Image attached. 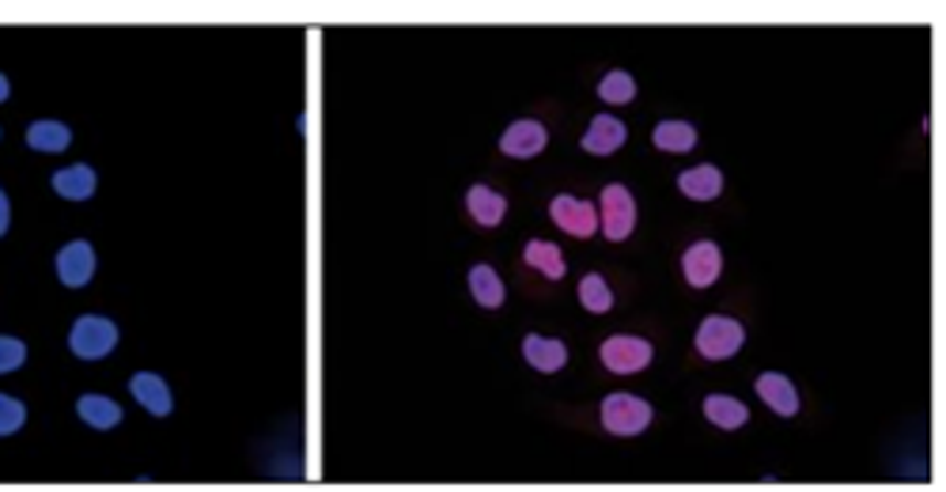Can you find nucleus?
I'll use <instances>...</instances> for the list:
<instances>
[{"label": "nucleus", "instance_id": "412c9836", "mask_svg": "<svg viewBox=\"0 0 946 492\" xmlns=\"http://www.w3.org/2000/svg\"><path fill=\"white\" fill-rule=\"evenodd\" d=\"M470 292H474V300L485 307V311H497V307L503 303V285H500L497 269H492V266H474L470 269Z\"/></svg>", "mask_w": 946, "mask_h": 492}, {"label": "nucleus", "instance_id": "cd10ccee", "mask_svg": "<svg viewBox=\"0 0 946 492\" xmlns=\"http://www.w3.org/2000/svg\"><path fill=\"white\" fill-rule=\"evenodd\" d=\"M8 95H12V84H8V76H4V73H0V103H4V99H8Z\"/></svg>", "mask_w": 946, "mask_h": 492}, {"label": "nucleus", "instance_id": "6ab92c4d", "mask_svg": "<svg viewBox=\"0 0 946 492\" xmlns=\"http://www.w3.org/2000/svg\"><path fill=\"white\" fill-rule=\"evenodd\" d=\"M704 417H709L715 428L735 432V428H742L750 420V409L742 406L738 398H727V394H709V398H704Z\"/></svg>", "mask_w": 946, "mask_h": 492}, {"label": "nucleus", "instance_id": "4be33fe9", "mask_svg": "<svg viewBox=\"0 0 946 492\" xmlns=\"http://www.w3.org/2000/svg\"><path fill=\"white\" fill-rule=\"evenodd\" d=\"M527 266L545 274L550 280H561L564 277V258H561V246L545 243V239H530L527 243Z\"/></svg>", "mask_w": 946, "mask_h": 492}, {"label": "nucleus", "instance_id": "aec40b11", "mask_svg": "<svg viewBox=\"0 0 946 492\" xmlns=\"http://www.w3.org/2000/svg\"><path fill=\"white\" fill-rule=\"evenodd\" d=\"M651 140H656L659 152H693V148H697V129L689 126V121H682V118H670V121H659Z\"/></svg>", "mask_w": 946, "mask_h": 492}, {"label": "nucleus", "instance_id": "393cba45", "mask_svg": "<svg viewBox=\"0 0 946 492\" xmlns=\"http://www.w3.org/2000/svg\"><path fill=\"white\" fill-rule=\"evenodd\" d=\"M23 420H26V409H23V402H15L12 394H0V436H12V432H20V428H23Z\"/></svg>", "mask_w": 946, "mask_h": 492}, {"label": "nucleus", "instance_id": "0eeeda50", "mask_svg": "<svg viewBox=\"0 0 946 492\" xmlns=\"http://www.w3.org/2000/svg\"><path fill=\"white\" fill-rule=\"evenodd\" d=\"M545 140H550V133H545L542 121H534V118H519L515 126L503 129V137H500V152H503V156H511V160H534V156L545 148Z\"/></svg>", "mask_w": 946, "mask_h": 492}, {"label": "nucleus", "instance_id": "7ed1b4c3", "mask_svg": "<svg viewBox=\"0 0 946 492\" xmlns=\"http://www.w3.org/2000/svg\"><path fill=\"white\" fill-rule=\"evenodd\" d=\"M742 341H746V330H742V322L727 319V314H709V319L701 322V330H697V349L709 360L735 356L742 349Z\"/></svg>", "mask_w": 946, "mask_h": 492}, {"label": "nucleus", "instance_id": "f257e3e1", "mask_svg": "<svg viewBox=\"0 0 946 492\" xmlns=\"http://www.w3.org/2000/svg\"><path fill=\"white\" fill-rule=\"evenodd\" d=\"M114 345H118V327L103 314H84L68 330V349L79 360H103L114 353Z\"/></svg>", "mask_w": 946, "mask_h": 492}, {"label": "nucleus", "instance_id": "39448f33", "mask_svg": "<svg viewBox=\"0 0 946 492\" xmlns=\"http://www.w3.org/2000/svg\"><path fill=\"white\" fill-rule=\"evenodd\" d=\"M603 364L614 375H636L651 364V341L633 338V333H617L603 345Z\"/></svg>", "mask_w": 946, "mask_h": 492}, {"label": "nucleus", "instance_id": "2eb2a0df", "mask_svg": "<svg viewBox=\"0 0 946 492\" xmlns=\"http://www.w3.org/2000/svg\"><path fill=\"white\" fill-rule=\"evenodd\" d=\"M26 145H31L34 152H65V148L73 145V129L57 118H39L26 126Z\"/></svg>", "mask_w": 946, "mask_h": 492}, {"label": "nucleus", "instance_id": "bb28decb", "mask_svg": "<svg viewBox=\"0 0 946 492\" xmlns=\"http://www.w3.org/2000/svg\"><path fill=\"white\" fill-rule=\"evenodd\" d=\"M8 224H12V201H8V193L0 190V235L8 232Z\"/></svg>", "mask_w": 946, "mask_h": 492}, {"label": "nucleus", "instance_id": "f03ea898", "mask_svg": "<svg viewBox=\"0 0 946 492\" xmlns=\"http://www.w3.org/2000/svg\"><path fill=\"white\" fill-rule=\"evenodd\" d=\"M603 425L614 436H640L651 425V406L629 391H617L603 402Z\"/></svg>", "mask_w": 946, "mask_h": 492}, {"label": "nucleus", "instance_id": "6e6552de", "mask_svg": "<svg viewBox=\"0 0 946 492\" xmlns=\"http://www.w3.org/2000/svg\"><path fill=\"white\" fill-rule=\"evenodd\" d=\"M57 277L65 288H84L95 277V250L87 239H73L57 254Z\"/></svg>", "mask_w": 946, "mask_h": 492}, {"label": "nucleus", "instance_id": "b1692460", "mask_svg": "<svg viewBox=\"0 0 946 492\" xmlns=\"http://www.w3.org/2000/svg\"><path fill=\"white\" fill-rule=\"evenodd\" d=\"M598 99L614 103V107H625V103L636 99V81L629 73H621V68H617V73H606L603 81H598Z\"/></svg>", "mask_w": 946, "mask_h": 492}, {"label": "nucleus", "instance_id": "9d476101", "mask_svg": "<svg viewBox=\"0 0 946 492\" xmlns=\"http://www.w3.org/2000/svg\"><path fill=\"white\" fill-rule=\"evenodd\" d=\"M625 137H629L625 121L609 118V114H598V118L587 126V133H583V152H591V156H614L617 148L625 145Z\"/></svg>", "mask_w": 946, "mask_h": 492}, {"label": "nucleus", "instance_id": "20e7f679", "mask_svg": "<svg viewBox=\"0 0 946 492\" xmlns=\"http://www.w3.org/2000/svg\"><path fill=\"white\" fill-rule=\"evenodd\" d=\"M598 227H606V239H614V243H621V239H629L633 235V227H636V201H633V193L625 190V186H606L603 190V205H598Z\"/></svg>", "mask_w": 946, "mask_h": 492}, {"label": "nucleus", "instance_id": "dca6fc26", "mask_svg": "<svg viewBox=\"0 0 946 492\" xmlns=\"http://www.w3.org/2000/svg\"><path fill=\"white\" fill-rule=\"evenodd\" d=\"M678 190H682L685 197H693V201H712V197H720V190H723L720 167L704 163V167H693V171H682V174H678Z\"/></svg>", "mask_w": 946, "mask_h": 492}, {"label": "nucleus", "instance_id": "a211bd4d", "mask_svg": "<svg viewBox=\"0 0 946 492\" xmlns=\"http://www.w3.org/2000/svg\"><path fill=\"white\" fill-rule=\"evenodd\" d=\"M466 208H470V216L481 227H497L503 213H508V201L489 186H470V193H466Z\"/></svg>", "mask_w": 946, "mask_h": 492}, {"label": "nucleus", "instance_id": "9b49d317", "mask_svg": "<svg viewBox=\"0 0 946 492\" xmlns=\"http://www.w3.org/2000/svg\"><path fill=\"white\" fill-rule=\"evenodd\" d=\"M129 394H132V398H137L148 413H152V417H167V413L174 409L171 386L159 379L156 372H137V375H132V379H129Z\"/></svg>", "mask_w": 946, "mask_h": 492}, {"label": "nucleus", "instance_id": "5701e85b", "mask_svg": "<svg viewBox=\"0 0 946 492\" xmlns=\"http://www.w3.org/2000/svg\"><path fill=\"white\" fill-rule=\"evenodd\" d=\"M580 300H583V307H587L591 314H606L609 307H614V292H609L606 277H598V274L583 277L580 280Z\"/></svg>", "mask_w": 946, "mask_h": 492}, {"label": "nucleus", "instance_id": "1a4fd4ad", "mask_svg": "<svg viewBox=\"0 0 946 492\" xmlns=\"http://www.w3.org/2000/svg\"><path fill=\"white\" fill-rule=\"evenodd\" d=\"M720 269H723V258H720V246H715L712 239H697V243L685 250V258H682V274H685V280H689L693 288L715 285Z\"/></svg>", "mask_w": 946, "mask_h": 492}, {"label": "nucleus", "instance_id": "a878e982", "mask_svg": "<svg viewBox=\"0 0 946 492\" xmlns=\"http://www.w3.org/2000/svg\"><path fill=\"white\" fill-rule=\"evenodd\" d=\"M23 360H26V345L20 338H4V333H0V375H8V372H15V367H23Z\"/></svg>", "mask_w": 946, "mask_h": 492}, {"label": "nucleus", "instance_id": "423d86ee", "mask_svg": "<svg viewBox=\"0 0 946 492\" xmlns=\"http://www.w3.org/2000/svg\"><path fill=\"white\" fill-rule=\"evenodd\" d=\"M550 216L556 220L561 232L576 235V239H591V235L598 232V208L583 197H568V193H561V197H553Z\"/></svg>", "mask_w": 946, "mask_h": 492}, {"label": "nucleus", "instance_id": "ddd939ff", "mask_svg": "<svg viewBox=\"0 0 946 492\" xmlns=\"http://www.w3.org/2000/svg\"><path fill=\"white\" fill-rule=\"evenodd\" d=\"M757 394L768 402V409H776L780 417H791V413H799V391L791 386L788 375L780 372H765L757 375Z\"/></svg>", "mask_w": 946, "mask_h": 492}, {"label": "nucleus", "instance_id": "4468645a", "mask_svg": "<svg viewBox=\"0 0 946 492\" xmlns=\"http://www.w3.org/2000/svg\"><path fill=\"white\" fill-rule=\"evenodd\" d=\"M50 182H53V190H57L65 201H87L95 193V186H99V179H95V171L87 163L61 167V171H53Z\"/></svg>", "mask_w": 946, "mask_h": 492}, {"label": "nucleus", "instance_id": "f3484780", "mask_svg": "<svg viewBox=\"0 0 946 492\" xmlns=\"http://www.w3.org/2000/svg\"><path fill=\"white\" fill-rule=\"evenodd\" d=\"M76 413L84 425L99 428V432L121 425V406L114 398H106V394H84V398L76 402Z\"/></svg>", "mask_w": 946, "mask_h": 492}, {"label": "nucleus", "instance_id": "f8f14e48", "mask_svg": "<svg viewBox=\"0 0 946 492\" xmlns=\"http://www.w3.org/2000/svg\"><path fill=\"white\" fill-rule=\"evenodd\" d=\"M523 356L534 372H545V375L561 372V367L568 364V349H564V341L542 338V333H530V338L523 341Z\"/></svg>", "mask_w": 946, "mask_h": 492}]
</instances>
